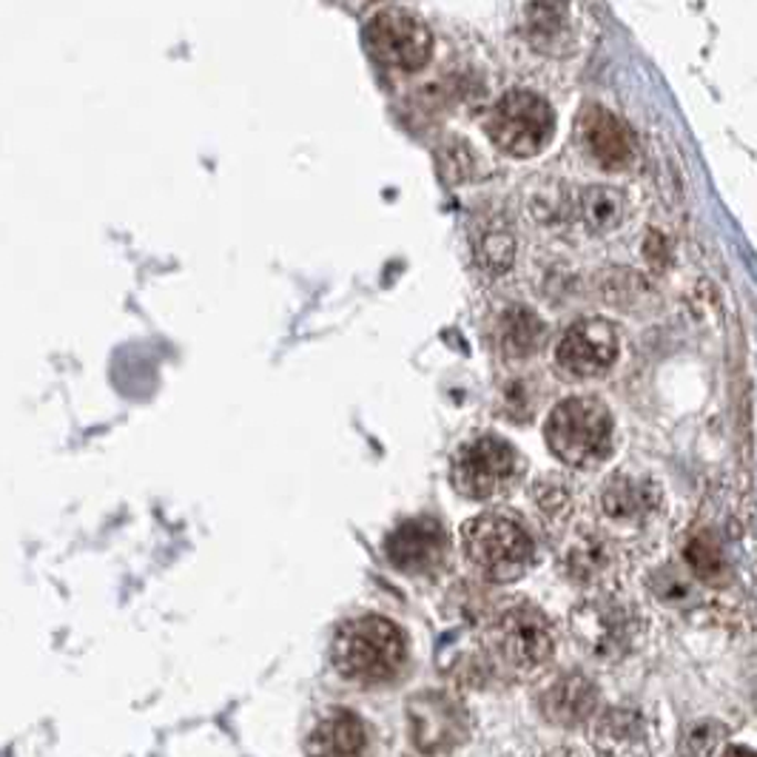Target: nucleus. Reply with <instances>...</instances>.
I'll return each instance as SVG.
<instances>
[{
  "instance_id": "f257e3e1",
  "label": "nucleus",
  "mask_w": 757,
  "mask_h": 757,
  "mask_svg": "<svg viewBox=\"0 0 757 757\" xmlns=\"http://www.w3.org/2000/svg\"><path fill=\"white\" fill-rule=\"evenodd\" d=\"M331 661L339 675L351 681V684H387L405 666L407 637L391 618H351L333 635Z\"/></svg>"
},
{
  "instance_id": "f03ea898",
  "label": "nucleus",
  "mask_w": 757,
  "mask_h": 757,
  "mask_svg": "<svg viewBox=\"0 0 757 757\" xmlns=\"http://www.w3.org/2000/svg\"><path fill=\"white\" fill-rule=\"evenodd\" d=\"M487 661L510 677H532L556 655V632L538 606L518 601L501 606L485 632Z\"/></svg>"
},
{
  "instance_id": "7ed1b4c3",
  "label": "nucleus",
  "mask_w": 757,
  "mask_h": 757,
  "mask_svg": "<svg viewBox=\"0 0 757 757\" xmlns=\"http://www.w3.org/2000/svg\"><path fill=\"white\" fill-rule=\"evenodd\" d=\"M467 564L490 584H512L536 564V541L518 518L507 512H481L462 527Z\"/></svg>"
},
{
  "instance_id": "20e7f679",
  "label": "nucleus",
  "mask_w": 757,
  "mask_h": 757,
  "mask_svg": "<svg viewBox=\"0 0 757 757\" xmlns=\"http://www.w3.org/2000/svg\"><path fill=\"white\" fill-rule=\"evenodd\" d=\"M545 438L558 462L590 470L612 456L615 422L604 402L592 396H570L550 411Z\"/></svg>"
},
{
  "instance_id": "39448f33",
  "label": "nucleus",
  "mask_w": 757,
  "mask_h": 757,
  "mask_svg": "<svg viewBox=\"0 0 757 757\" xmlns=\"http://www.w3.org/2000/svg\"><path fill=\"white\" fill-rule=\"evenodd\" d=\"M525 476V458L507 438L485 433L458 447L450 462V485L470 501L507 496Z\"/></svg>"
},
{
  "instance_id": "423d86ee",
  "label": "nucleus",
  "mask_w": 757,
  "mask_h": 757,
  "mask_svg": "<svg viewBox=\"0 0 757 757\" xmlns=\"http://www.w3.org/2000/svg\"><path fill=\"white\" fill-rule=\"evenodd\" d=\"M487 134L510 157H536L556 134V114L536 92L512 89L492 106Z\"/></svg>"
},
{
  "instance_id": "0eeeda50",
  "label": "nucleus",
  "mask_w": 757,
  "mask_h": 757,
  "mask_svg": "<svg viewBox=\"0 0 757 757\" xmlns=\"http://www.w3.org/2000/svg\"><path fill=\"white\" fill-rule=\"evenodd\" d=\"M570 632L587 655L615 664L635 646L637 615L612 595L587 598L570 612Z\"/></svg>"
},
{
  "instance_id": "6e6552de",
  "label": "nucleus",
  "mask_w": 757,
  "mask_h": 757,
  "mask_svg": "<svg viewBox=\"0 0 757 757\" xmlns=\"http://www.w3.org/2000/svg\"><path fill=\"white\" fill-rule=\"evenodd\" d=\"M407 729L418 751L447 755L470 737V715L450 692L422 689L407 701Z\"/></svg>"
},
{
  "instance_id": "1a4fd4ad",
  "label": "nucleus",
  "mask_w": 757,
  "mask_h": 757,
  "mask_svg": "<svg viewBox=\"0 0 757 757\" xmlns=\"http://www.w3.org/2000/svg\"><path fill=\"white\" fill-rule=\"evenodd\" d=\"M365 46L382 66L396 72H418L433 58V34L413 14L385 9L373 14L365 27Z\"/></svg>"
},
{
  "instance_id": "9d476101",
  "label": "nucleus",
  "mask_w": 757,
  "mask_h": 757,
  "mask_svg": "<svg viewBox=\"0 0 757 757\" xmlns=\"http://www.w3.org/2000/svg\"><path fill=\"white\" fill-rule=\"evenodd\" d=\"M450 556V536L431 516L407 518L385 538V558L405 575H436Z\"/></svg>"
},
{
  "instance_id": "9b49d317",
  "label": "nucleus",
  "mask_w": 757,
  "mask_h": 757,
  "mask_svg": "<svg viewBox=\"0 0 757 757\" xmlns=\"http://www.w3.org/2000/svg\"><path fill=\"white\" fill-rule=\"evenodd\" d=\"M618 342L615 328L606 319H581L561 336L556 348V362L561 371L578 378L604 376L618 362Z\"/></svg>"
},
{
  "instance_id": "f8f14e48",
  "label": "nucleus",
  "mask_w": 757,
  "mask_h": 757,
  "mask_svg": "<svg viewBox=\"0 0 757 757\" xmlns=\"http://www.w3.org/2000/svg\"><path fill=\"white\" fill-rule=\"evenodd\" d=\"M538 709L545 715V720L564 729H575V726L592 720L598 712V686L592 677L584 672H564L558 675L541 697H538Z\"/></svg>"
},
{
  "instance_id": "ddd939ff",
  "label": "nucleus",
  "mask_w": 757,
  "mask_h": 757,
  "mask_svg": "<svg viewBox=\"0 0 757 757\" xmlns=\"http://www.w3.org/2000/svg\"><path fill=\"white\" fill-rule=\"evenodd\" d=\"M581 137H584L590 157L595 159L598 166L606 168V172H621L635 157V143H632L630 128L615 114L601 106H592L584 112V117H581Z\"/></svg>"
},
{
  "instance_id": "4468645a",
  "label": "nucleus",
  "mask_w": 757,
  "mask_h": 757,
  "mask_svg": "<svg viewBox=\"0 0 757 757\" xmlns=\"http://www.w3.org/2000/svg\"><path fill=\"white\" fill-rule=\"evenodd\" d=\"M601 507L606 518L618 525H644L661 507V490L652 478L635 473H615L606 478L601 492Z\"/></svg>"
},
{
  "instance_id": "2eb2a0df",
  "label": "nucleus",
  "mask_w": 757,
  "mask_h": 757,
  "mask_svg": "<svg viewBox=\"0 0 757 757\" xmlns=\"http://www.w3.org/2000/svg\"><path fill=\"white\" fill-rule=\"evenodd\" d=\"M492 345L505 359L536 356L547 342L545 319L525 305H510L498 313L490 328Z\"/></svg>"
},
{
  "instance_id": "dca6fc26",
  "label": "nucleus",
  "mask_w": 757,
  "mask_h": 757,
  "mask_svg": "<svg viewBox=\"0 0 757 757\" xmlns=\"http://www.w3.org/2000/svg\"><path fill=\"white\" fill-rule=\"evenodd\" d=\"M561 570L575 584H595L610 572L612 547L598 532H575L561 550Z\"/></svg>"
},
{
  "instance_id": "f3484780",
  "label": "nucleus",
  "mask_w": 757,
  "mask_h": 757,
  "mask_svg": "<svg viewBox=\"0 0 757 757\" xmlns=\"http://www.w3.org/2000/svg\"><path fill=\"white\" fill-rule=\"evenodd\" d=\"M308 749L313 755H359L367 749V726L353 712L333 709L311 732Z\"/></svg>"
},
{
  "instance_id": "a211bd4d",
  "label": "nucleus",
  "mask_w": 757,
  "mask_h": 757,
  "mask_svg": "<svg viewBox=\"0 0 757 757\" xmlns=\"http://www.w3.org/2000/svg\"><path fill=\"white\" fill-rule=\"evenodd\" d=\"M592 740H595V749L604 751V755H635V751H644V717L632 709L604 712L595 720Z\"/></svg>"
},
{
  "instance_id": "6ab92c4d",
  "label": "nucleus",
  "mask_w": 757,
  "mask_h": 757,
  "mask_svg": "<svg viewBox=\"0 0 757 757\" xmlns=\"http://www.w3.org/2000/svg\"><path fill=\"white\" fill-rule=\"evenodd\" d=\"M473 257H476V266L481 271H487L490 277H501V273L510 271L512 259H516V237L501 219L485 222L473 237Z\"/></svg>"
},
{
  "instance_id": "aec40b11",
  "label": "nucleus",
  "mask_w": 757,
  "mask_h": 757,
  "mask_svg": "<svg viewBox=\"0 0 757 757\" xmlns=\"http://www.w3.org/2000/svg\"><path fill=\"white\" fill-rule=\"evenodd\" d=\"M624 197L615 191V188H587L581 197H578V214L584 219V226L590 228L592 234H606L612 228L621 226L624 219Z\"/></svg>"
},
{
  "instance_id": "412c9836",
  "label": "nucleus",
  "mask_w": 757,
  "mask_h": 757,
  "mask_svg": "<svg viewBox=\"0 0 757 757\" xmlns=\"http://www.w3.org/2000/svg\"><path fill=\"white\" fill-rule=\"evenodd\" d=\"M686 564L692 567L701 581H724L726 575V556L724 547L717 545V538L709 532H695L684 550Z\"/></svg>"
},
{
  "instance_id": "4be33fe9",
  "label": "nucleus",
  "mask_w": 757,
  "mask_h": 757,
  "mask_svg": "<svg viewBox=\"0 0 757 757\" xmlns=\"http://www.w3.org/2000/svg\"><path fill=\"white\" fill-rule=\"evenodd\" d=\"M570 481H564L561 476H545L538 478L536 487H532V498H536L538 512L550 521L570 516L572 507V490Z\"/></svg>"
},
{
  "instance_id": "5701e85b",
  "label": "nucleus",
  "mask_w": 757,
  "mask_h": 757,
  "mask_svg": "<svg viewBox=\"0 0 757 757\" xmlns=\"http://www.w3.org/2000/svg\"><path fill=\"white\" fill-rule=\"evenodd\" d=\"M538 393L532 387L530 378H510L505 387H501V411L510 416V422H530V416L536 413Z\"/></svg>"
},
{
  "instance_id": "b1692460",
  "label": "nucleus",
  "mask_w": 757,
  "mask_h": 757,
  "mask_svg": "<svg viewBox=\"0 0 757 757\" xmlns=\"http://www.w3.org/2000/svg\"><path fill=\"white\" fill-rule=\"evenodd\" d=\"M567 9L561 0H538L530 14V29L538 38H552L558 29L564 27Z\"/></svg>"
},
{
  "instance_id": "393cba45",
  "label": "nucleus",
  "mask_w": 757,
  "mask_h": 757,
  "mask_svg": "<svg viewBox=\"0 0 757 757\" xmlns=\"http://www.w3.org/2000/svg\"><path fill=\"white\" fill-rule=\"evenodd\" d=\"M644 253L655 268H664L670 262V251H666V239L657 231H652L644 242Z\"/></svg>"
}]
</instances>
